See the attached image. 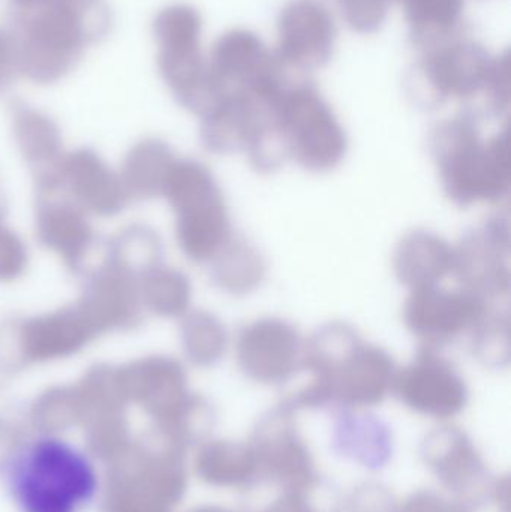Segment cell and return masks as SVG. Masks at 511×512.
<instances>
[{
  "instance_id": "2",
  "label": "cell",
  "mask_w": 511,
  "mask_h": 512,
  "mask_svg": "<svg viewBox=\"0 0 511 512\" xmlns=\"http://www.w3.org/2000/svg\"><path fill=\"white\" fill-rule=\"evenodd\" d=\"M162 194L177 215V242L188 258L210 262L233 239L224 194L209 168L176 161Z\"/></svg>"
},
{
  "instance_id": "9",
  "label": "cell",
  "mask_w": 511,
  "mask_h": 512,
  "mask_svg": "<svg viewBox=\"0 0 511 512\" xmlns=\"http://www.w3.org/2000/svg\"><path fill=\"white\" fill-rule=\"evenodd\" d=\"M75 200L90 212L114 215L125 203L122 180L90 150H78L63 159L59 171Z\"/></svg>"
},
{
  "instance_id": "19",
  "label": "cell",
  "mask_w": 511,
  "mask_h": 512,
  "mask_svg": "<svg viewBox=\"0 0 511 512\" xmlns=\"http://www.w3.org/2000/svg\"><path fill=\"white\" fill-rule=\"evenodd\" d=\"M14 132L24 158L32 164L45 165L59 155V131L44 114L29 108L15 113Z\"/></svg>"
},
{
  "instance_id": "13",
  "label": "cell",
  "mask_w": 511,
  "mask_h": 512,
  "mask_svg": "<svg viewBox=\"0 0 511 512\" xmlns=\"http://www.w3.org/2000/svg\"><path fill=\"white\" fill-rule=\"evenodd\" d=\"M396 376L402 391L422 405H455L462 394L461 376L440 351L420 349L414 360Z\"/></svg>"
},
{
  "instance_id": "12",
  "label": "cell",
  "mask_w": 511,
  "mask_h": 512,
  "mask_svg": "<svg viewBox=\"0 0 511 512\" xmlns=\"http://www.w3.org/2000/svg\"><path fill=\"white\" fill-rule=\"evenodd\" d=\"M138 297L140 289L125 271L108 268L90 283L78 312L98 333L132 321L137 316Z\"/></svg>"
},
{
  "instance_id": "5",
  "label": "cell",
  "mask_w": 511,
  "mask_h": 512,
  "mask_svg": "<svg viewBox=\"0 0 511 512\" xmlns=\"http://www.w3.org/2000/svg\"><path fill=\"white\" fill-rule=\"evenodd\" d=\"M459 286L486 303L503 300L510 291V227L492 216L468 231L453 246V273Z\"/></svg>"
},
{
  "instance_id": "6",
  "label": "cell",
  "mask_w": 511,
  "mask_h": 512,
  "mask_svg": "<svg viewBox=\"0 0 511 512\" xmlns=\"http://www.w3.org/2000/svg\"><path fill=\"white\" fill-rule=\"evenodd\" d=\"M83 14L72 0H48L27 23L21 62L38 81H53L69 68L83 44Z\"/></svg>"
},
{
  "instance_id": "7",
  "label": "cell",
  "mask_w": 511,
  "mask_h": 512,
  "mask_svg": "<svg viewBox=\"0 0 511 512\" xmlns=\"http://www.w3.org/2000/svg\"><path fill=\"white\" fill-rule=\"evenodd\" d=\"M306 337L285 319L266 316L246 324L234 342L240 369L258 381H279L303 367Z\"/></svg>"
},
{
  "instance_id": "21",
  "label": "cell",
  "mask_w": 511,
  "mask_h": 512,
  "mask_svg": "<svg viewBox=\"0 0 511 512\" xmlns=\"http://www.w3.org/2000/svg\"><path fill=\"white\" fill-rule=\"evenodd\" d=\"M27 254L17 234L0 227V280L17 279L26 267Z\"/></svg>"
},
{
  "instance_id": "14",
  "label": "cell",
  "mask_w": 511,
  "mask_h": 512,
  "mask_svg": "<svg viewBox=\"0 0 511 512\" xmlns=\"http://www.w3.org/2000/svg\"><path fill=\"white\" fill-rule=\"evenodd\" d=\"M210 262L215 285L234 297L254 294L266 280V259L245 240L233 237Z\"/></svg>"
},
{
  "instance_id": "4",
  "label": "cell",
  "mask_w": 511,
  "mask_h": 512,
  "mask_svg": "<svg viewBox=\"0 0 511 512\" xmlns=\"http://www.w3.org/2000/svg\"><path fill=\"white\" fill-rule=\"evenodd\" d=\"M491 306L471 292L443 286L414 289L404 304L405 327L423 349L440 351L470 334Z\"/></svg>"
},
{
  "instance_id": "15",
  "label": "cell",
  "mask_w": 511,
  "mask_h": 512,
  "mask_svg": "<svg viewBox=\"0 0 511 512\" xmlns=\"http://www.w3.org/2000/svg\"><path fill=\"white\" fill-rule=\"evenodd\" d=\"M176 156L161 141H141L129 152L120 180L126 192L138 197H155L164 192L165 182Z\"/></svg>"
},
{
  "instance_id": "11",
  "label": "cell",
  "mask_w": 511,
  "mask_h": 512,
  "mask_svg": "<svg viewBox=\"0 0 511 512\" xmlns=\"http://www.w3.org/2000/svg\"><path fill=\"white\" fill-rule=\"evenodd\" d=\"M311 376L321 384H338L347 393L371 397L386 390L396 378V369L393 357L386 349L363 339L338 363Z\"/></svg>"
},
{
  "instance_id": "1",
  "label": "cell",
  "mask_w": 511,
  "mask_h": 512,
  "mask_svg": "<svg viewBox=\"0 0 511 512\" xmlns=\"http://www.w3.org/2000/svg\"><path fill=\"white\" fill-rule=\"evenodd\" d=\"M3 486L17 512H87L101 478L84 448L56 433H41L12 448Z\"/></svg>"
},
{
  "instance_id": "10",
  "label": "cell",
  "mask_w": 511,
  "mask_h": 512,
  "mask_svg": "<svg viewBox=\"0 0 511 512\" xmlns=\"http://www.w3.org/2000/svg\"><path fill=\"white\" fill-rule=\"evenodd\" d=\"M95 331L78 309L29 319L21 327L20 348L30 361H50L80 351Z\"/></svg>"
},
{
  "instance_id": "18",
  "label": "cell",
  "mask_w": 511,
  "mask_h": 512,
  "mask_svg": "<svg viewBox=\"0 0 511 512\" xmlns=\"http://www.w3.org/2000/svg\"><path fill=\"white\" fill-rule=\"evenodd\" d=\"M191 295L188 277L173 268H149L141 279V301L147 309L159 316L177 318L186 315Z\"/></svg>"
},
{
  "instance_id": "17",
  "label": "cell",
  "mask_w": 511,
  "mask_h": 512,
  "mask_svg": "<svg viewBox=\"0 0 511 512\" xmlns=\"http://www.w3.org/2000/svg\"><path fill=\"white\" fill-rule=\"evenodd\" d=\"M182 318V348L192 363L212 366L225 357L230 337L224 322L218 316L206 310H194Z\"/></svg>"
},
{
  "instance_id": "8",
  "label": "cell",
  "mask_w": 511,
  "mask_h": 512,
  "mask_svg": "<svg viewBox=\"0 0 511 512\" xmlns=\"http://www.w3.org/2000/svg\"><path fill=\"white\" fill-rule=\"evenodd\" d=\"M392 267L408 291L441 285L453 273V246L432 231H408L396 243Z\"/></svg>"
},
{
  "instance_id": "20",
  "label": "cell",
  "mask_w": 511,
  "mask_h": 512,
  "mask_svg": "<svg viewBox=\"0 0 511 512\" xmlns=\"http://www.w3.org/2000/svg\"><path fill=\"white\" fill-rule=\"evenodd\" d=\"M471 352L485 366L500 367L509 363L510 318L509 313L489 310L482 321L473 328Z\"/></svg>"
},
{
  "instance_id": "23",
  "label": "cell",
  "mask_w": 511,
  "mask_h": 512,
  "mask_svg": "<svg viewBox=\"0 0 511 512\" xmlns=\"http://www.w3.org/2000/svg\"><path fill=\"white\" fill-rule=\"evenodd\" d=\"M15 2L21 3V5L32 6L42 5V3L48 2V0H15Z\"/></svg>"
},
{
  "instance_id": "16",
  "label": "cell",
  "mask_w": 511,
  "mask_h": 512,
  "mask_svg": "<svg viewBox=\"0 0 511 512\" xmlns=\"http://www.w3.org/2000/svg\"><path fill=\"white\" fill-rule=\"evenodd\" d=\"M38 236L45 246L75 265L92 242V230L80 210L71 206H51L38 219Z\"/></svg>"
},
{
  "instance_id": "3",
  "label": "cell",
  "mask_w": 511,
  "mask_h": 512,
  "mask_svg": "<svg viewBox=\"0 0 511 512\" xmlns=\"http://www.w3.org/2000/svg\"><path fill=\"white\" fill-rule=\"evenodd\" d=\"M444 194L456 206L500 203L511 185V155L507 141L482 146L471 135L438 138L432 146Z\"/></svg>"
},
{
  "instance_id": "22",
  "label": "cell",
  "mask_w": 511,
  "mask_h": 512,
  "mask_svg": "<svg viewBox=\"0 0 511 512\" xmlns=\"http://www.w3.org/2000/svg\"><path fill=\"white\" fill-rule=\"evenodd\" d=\"M9 62H11V56H9V47L5 44L2 38H0V81L5 78L6 71H8Z\"/></svg>"
}]
</instances>
